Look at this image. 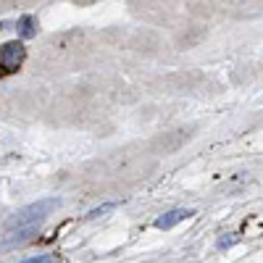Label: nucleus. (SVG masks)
<instances>
[{"label": "nucleus", "mask_w": 263, "mask_h": 263, "mask_svg": "<svg viewBox=\"0 0 263 263\" xmlns=\"http://www.w3.org/2000/svg\"><path fill=\"white\" fill-rule=\"evenodd\" d=\"M61 208V200L58 197H45V200H37L32 205H24L21 211H16L8 221H6V229L11 227H27V224H42L45 218Z\"/></svg>", "instance_id": "obj_1"}, {"label": "nucleus", "mask_w": 263, "mask_h": 263, "mask_svg": "<svg viewBox=\"0 0 263 263\" xmlns=\"http://www.w3.org/2000/svg\"><path fill=\"white\" fill-rule=\"evenodd\" d=\"M40 224H27V227H11L3 237H0V253H6V250H13L18 245H24L29 242V239L37 234Z\"/></svg>", "instance_id": "obj_2"}, {"label": "nucleus", "mask_w": 263, "mask_h": 263, "mask_svg": "<svg viewBox=\"0 0 263 263\" xmlns=\"http://www.w3.org/2000/svg\"><path fill=\"white\" fill-rule=\"evenodd\" d=\"M21 61H24V45H21V42H8V45H3V50H0V66H3L6 71H13Z\"/></svg>", "instance_id": "obj_3"}, {"label": "nucleus", "mask_w": 263, "mask_h": 263, "mask_svg": "<svg viewBox=\"0 0 263 263\" xmlns=\"http://www.w3.org/2000/svg\"><path fill=\"white\" fill-rule=\"evenodd\" d=\"M182 216H190V213H182V211H177V213H168L166 218H158V221H156V227H158V229H168L174 221H179Z\"/></svg>", "instance_id": "obj_4"}]
</instances>
